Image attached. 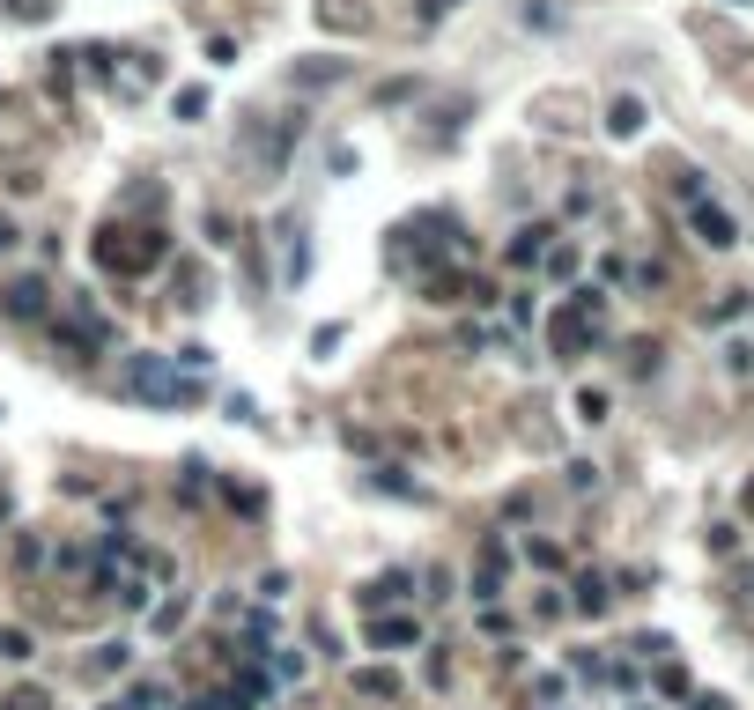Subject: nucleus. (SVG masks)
Instances as JSON below:
<instances>
[{
    "instance_id": "nucleus-1",
    "label": "nucleus",
    "mask_w": 754,
    "mask_h": 710,
    "mask_svg": "<svg viewBox=\"0 0 754 710\" xmlns=\"http://www.w3.org/2000/svg\"><path fill=\"white\" fill-rule=\"evenodd\" d=\"M119 392H126V400H141V407H185L200 385L178 378V355H126Z\"/></svg>"
},
{
    "instance_id": "nucleus-2",
    "label": "nucleus",
    "mask_w": 754,
    "mask_h": 710,
    "mask_svg": "<svg viewBox=\"0 0 754 710\" xmlns=\"http://www.w3.org/2000/svg\"><path fill=\"white\" fill-rule=\"evenodd\" d=\"M599 326H607V289H577L570 304L548 319V348L562 355V363H577V355L599 341Z\"/></svg>"
},
{
    "instance_id": "nucleus-3",
    "label": "nucleus",
    "mask_w": 754,
    "mask_h": 710,
    "mask_svg": "<svg viewBox=\"0 0 754 710\" xmlns=\"http://www.w3.org/2000/svg\"><path fill=\"white\" fill-rule=\"evenodd\" d=\"M163 259V230H126V222H104L97 237V267L104 274H148Z\"/></svg>"
},
{
    "instance_id": "nucleus-4",
    "label": "nucleus",
    "mask_w": 754,
    "mask_h": 710,
    "mask_svg": "<svg viewBox=\"0 0 754 710\" xmlns=\"http://www.w3.org/2000/svg\"><path fill=\"white\" fill-rule=\"evenodd\" d=\"M52 333H60V348H67V355H104V348H111V326L97 319V311H82V304H67Z\"/></svg>"
},
{
    "instance_id": "nucleus-5",
    "label": "nucleus",
    "mask_w": 754,
    "mask_h": 710,
    "mask_svg": "<svg viewBox=\"0 0 754 710\" xmlns=\"http://www.w3.org/2000/svg\"><path fill=\"white\" fill-rule=\"evenodd\" d=\"M688 230H695V245H710V252H732V245H740V222H732L718 200H703V193L688 200Z\"/></svg>"
},
{
    "instance_id": "nucleus-6",
    "label": "nucleus",
    "mask_w": 754,
    "mask_h": 710,
    "mask_svg": "<svg viewBox=\"0 0 754 710\" xmlns=\"http://www.w3.org/2000/svg\"><path fill=\"white\" fill-rule=\"evenodd\" d=\"M304 134V119H267V111H259L252 119V156H259V171H281V156H289V141Z\"/></svg>"
},
{
    "instance_id": "nucleus-7",
    "label": "nucleus",
    "mask_w": 754,
    "mask_h": 710,
    "mask_svg": "<svg viewBox=\"0 0 754 710\" xmlns=\"http://www.w3.org/2000/svg\"><path fill=\"white\" fill-rule=\"evenodd\" d=\"M363 637H370L377 651H407V644H422V622H414V614H370Z\"/></svg>"
},
{
    "instance_id": "nucleus-8",
    "label": "nucleus",
    "mask_w": 754,
    "mask_h": 710,
    "mask_svg": "<svg viewBox=\"0 0 754 710\" xmlns=\"http://www.w3.org/2000/svg\"><path fill=\"white\" fill-rule=\"evenodd\" d=\"M0 311H8V319H45V311H52V289L37 282V274H23V282H8Z\"/></svg>"
},
{
    "instance_id": "nucleus-9",
    "label": "nucleus",
    "mask_w": 754,
    "mask_h": 710,
    "mask_svg": "<svg viewBox=\"0 0 754 710\" xmlns=\"http://www.w3.org/2000/svg\"><path fill=\"white\" fill-rule=\"evenodd\" d=\"M407 585H414L407 570H385V577H370V585H355V607H363V614H385L392 600H407Z\"/></svg>"
},
{
    "instance_id": "nucleus-10",
    "label": "nucleus",
    "mask_w": 754,
    "mask_h": 710,
    "mask_svg": "<svg viewBox=\"0 0 754 710\" xmlns=\"http://www.w3.org/2000/svg\"><path fill=\"white\" fill-rule=\"evenodd\" d=\"M503 570H511V548L488 540V548H481V570H474V600H503Z\"/></svg>"
},
{
    "instance_id": "nucleus-11",
    "label": "nucleus",
    "mask_w": 754,
    "mask_h": 710,
    "mask_svg": "<svg viewBox=\"0 0 754 710\" xmlns=\"http://www.w3.org/2000/svg\"><path fill=\"white\" fill-rule=\"evenodd\" d=\"M607 134L614 141H636V134H644V104H636V97H614L607 104Z\"/></svg>"
},
{
    "instance_id": "nucleus-12",
    "label": "nucleus",
    "mask_w": 754,
    "mask_h": 710,
    "mask_svg": "<svg viewBox=\"0 0 754 710\" xmlns=\"http://www.w3.org/2000/svg\"><path fill=\"white\" fill-rule=\"evenodd\" d=\"M570 592H577V600H570L577 614H607V607H614V592H607V577H577V585H570Z\"/></svg>"
},
{
    "instance_id": "nucleus-13",
    "label": "nucleus",
    "mask_w": 754,
    "mask_h": 710,
    "mask_svg": "<svg viewBox=\"0 0 754 710\" xmlns=\"http://www.w3.org/2000/svg\"><path fill=\"white\" fill-rule=\"evenodd\" d=\"M341 74H348L341 60H304V67L289 74V82H296V89H333V82H341Z\"/></svg>"
},
{
    "instance_id": "nucleus-14",
    "label": "nucleus",
    "mask_w": 754,
    "mask_h": 710,
    "mask_svg": "<svg viewBox=\"0 0 754 710\" xmlns=\"http://www.w3.org/2000/svg\"><path fill=\"white\" fill-rule=\"evenodd\" d=\"M548 259V230H518L511 237V267H540Z\"/></svg>"
},
{
    "instance_id": "nucleus-15",
    "label": "nucleus",
    "mask_w": 754,
    "mask_h": 710,
    "mask_svg": "<svg viewBox=\"0 0 754 710\" xmlns=\"http://www.w3.org/2000/svg\"><path fill=\"white\" fill-rule=\"evenodd\" d=\"M355 688H363V696H377V703H392V696H400V674H385V666H363V674H355Z\"/></svg>"
},
{
    "instance_id": "nucleus-16",
    "label": "nucleus",
    "mask_w": 754,
    "mask_h": 710,
    "mask_svg": "<svg viewBox=\"0 0 754 710\" xmlns=\"http://www.w3.org/2000/svg\"><path fill=\"white\" fill-rule=\"evenodd\" d=\"M318 23H326V30H363V8H348V0H326V8H318Z\"/></svg>"
},
{
    "instance_id": "nucleus-17",
    "label": "nucleus",
    "mask_w": 754,
    "mask_h": 710,
    "mask_svg": "<svg viewBox=\"0 0 754 710\" xmlns=\"http://www.w3.org/2000/svg\"><path fill=\"white\" fill-rule=\"evenodd\" d=\"M0 710H52V696H45V688H8Z\"/></svg>"
},
{
    "instance_id": "nucleus-18",
    "label": "nucleus",
    "mask_w": 754,
    "mask_h": 710,
    "mask_svg": "<svg viewBox=\"0 0 754 710\" xmlns=\"http://www.w3.org/2000/svg\"><path fill=\"white\" fill-rule=\"evenodd\" d=\"M725 370L732 378H754V341H725Z\"/></svg>"
},
{
    "instance_id": "nucleus-19",
    "label": "nucleus",
    "mask_w": 754,
    "mask_h": 710,
    "mask_svg": "<svg viewBox=\"0 0 754 710\" xmlns=\"http://www.w3.org/2000/svg\"><path fill=\"white\" fill-rule=\"evenodd\" d=\"M37 563H45V540L23 533V540H15V570H37Z\"/></svg>"
},
{
    "instance_id": "nucleus-20",
    "label": "nucleus",
    "mask_w": 754,
    "mask_h": 710,
    "mask_svg": "<svg viewBox=\"0 0 754 710\" xmlns=\"http://www.w3.org/2000/svg\"><path fill=\"white\" fill-rule=\"evenodd\" d=\"M0 659H30V629H0Z\"/></svg>"
},
{
    "instance_id": "nucleus-21",
    "label": "nucleus",
    "mask_w": 754,
    "mask_h": 710,
    "mask_svg": "<svg viewBox=\"0 0 754 710\" xmlns=\"http://www.w3.org/2000/svg\"><path fill=\"white\" fill-rule=\"evenodd\" d=\"M148 622H156V629H178V622H185V592H178V600H163L156 614H148Z\"/></svg>"
},
{
    "instance_id": "nucleus-22",
    "label": "nucleus",
    "mask_w": 754,
    "mask_h": 710,
    "mask_svg": "<svg viewBox=\"0 0 754 710\" xmlns=\"http://www.w3.org/2000/svg\"><path fill=\"white\" fill-rule=\"evenodd\" d=\"M577 415H584V422H599V415H607V392L584 385V392H577Z\"/></svg>"
},
{
    "instance_id": "nucleus-23",
    "label": "nucleus",
    "mask_w": 754,
    "mask_h": 710,
    "mask_svg": "<svg viewBox=\"0 0 754 710\" xmlns=\"http://www.w3.org/2000/svg\"><path fill=\"white\" fill-rule=\"evenodd\" d=\"M304 674V651H274V681H296Z\"/></svg>"
},
{
    "instance_id": "nucleus-24",
    "label": "nucleus",
    "mask_w": 754,
    "mask_h": 710,
    "mask_svg": "<svg viewBox=\"0 0 754 710\" xmlns=\"http://www.w3.org/2000/svg\"><path fill=\"white\" fill-rule=\"evenodd\" d=\"M548 274H577V245H548Z\"/></svg>"
},
{
    "instance_id": "nucleus-25",
    "label": "nucleus",
    "mask_w": 754,
    "mask_h": 710,
    "mask_svg": "<svg viewBox=\"0 0 754 710\" xmlns=\"http://www.w3.org/2000/svg\"><path fill=\"white\" fill-rule=\"evenodd\" d=\"M8 15H23V23H45V15H52V0H8Z\"/></svg>"
},
{
    "instance_id": "nucleus-26",
    "label": "nucleus",
    "mask_w": 754,
    "mask_h": 710,
    "mask_svg": "<svg viewBox=\"0 0 754 710\" xmlns=\"http://www.w3.org/2000/svg\"><path fill=\"white\" fill-rule=\"evenodd\" d=\"M740 311H747V289H732V296H725V304H710V319H718V326H725V319H740Z\"/></svg>"
},
{
    "instance_id": "nucleus-27",
    "label": "nucleus",
    "mask_w": 754,
    "mask_h": 710,
    "mask_svg": "<svg viewBox=\"0 0 754 710\" xmlns=\"http://www.w3.org/2000/svg\"><path fill=\"white\" fill-rule=\"evenodd\" d=\"M207 111V89H178V119H200Z\"/></svg>"
},
{
    "instance_id": "nucleus-28",
    "label": "nucleus",
    "mask_w": 754,
    "mask_h": 710,
    "mask_svg": "<svg viewBox=\"0 0 754 710\" xmlns=\"http://www.w3.org/2000/svg\"><path fill=\"white\" fill-rule=\"evenodd\" d=\"M89 666H97V674H111V666H126V644H97V659H89Z\"/></svg>"
},
{
    "instance_id": "nucleus-29",
    "label": "nucleus",
    "mask_w": 754,
    "mask_h": 710,
    "mask_svg": "<svg viewBox=\"0 0 754 710\" xmlns=\"http://www.w3.org/2000/svg\"><path fill=\"white\" fill-rule=\"evenodd\" d=\"M695 710H732L725 696H695Z\"/></svg>"
},
{
    "instance_id": "nucleus-30",
    "label": "nucleus",
    "mask_w": 754,
    "mask_h": 710,
    "mask_svg": "<svg viewBox=\"0 0 754 710\" xmlns=\"http://www.w3.org/2000/svg\"><path fill=\"white\" fill-rule=\"evenodd\" d=\"M740 511H747V518H754V474H747V489H740Z\"/></svg>"
},
{
    "instance_id": "nucleus-31",
    "label": "nucleus",
    "mask_w": 754,
    "mask_h": 710,
    "mask_svg": "<svg viewBox=\"0 0 754 710\" xmlns=\"http://www.w3.org/2000/svg\"><path fill=\"white\" fill-rule=\"evenodd\" d=\"M104 710H134V703H126V696H119V703H104Z\"/></svg>"
},
{
    "instance_id": "nucleus-32",
    "label": "nucleus",
    "mask_w": 754,
    "mask_h": 710,
    "mask_svg": "<svg viewBox=\"0 0 754 710\" xmlns=\"http://www.w3.org/2000/svg\"><path fill=\"white\" fill-rule=\"evenodd\" d=\"M0 526H8V503H0Z\"/></svg>"
},
{
    "instance_id": "nucleus-33",
    "label": "nucleus",
    "mask_w": 754,
    "mask_h": 710,
    "mask_svg": "<svg viewBox=\"0 0 754 710\" xmlns=\"http://www.w3.org/2000/svg\"><path fill=\"white\" fill-rule=\"evenodd\" d=\"M732 8H754V0H732Z\"/></svg>"
}]
</instances>
